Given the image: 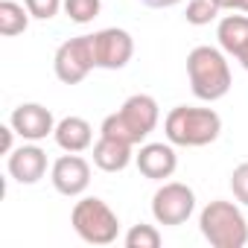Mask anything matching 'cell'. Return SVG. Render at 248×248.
Returning <instances> with one entry per match:
<instances>
[{
	"label": "cell",
	"mask_w": 248,
	"mask_h": 248,
	"mask_svg": "<svg viewBox=\"0 0 248 248\" xmlns=\"http://www.w3.org/2000/svg\"><path fill=\"white\" fill-rule=\"evenodd\" d=\"M231 190H233V199L239 204H248V161L231 172Z\"/></svg>",
	"instance_id": "44dd1931"
},
{
	"label": "cell",
	"mask_w": 248,
	"mask_h": 248,
	"mask_svg": "<svg viewBox=\"0 0 248 248\" xmlns=\"http://www.w3.org/2000/svg\"><path fill=\"white\" fill-rule=\"evenodd\" d=\"M161 231L155 225H132L126 233V248H158Z\"/></svg>",
	"instance_id": "ac0fdd59"
},
{
	"label": "cell",
	"mask_w": 248,
	"mask_h": 248,
	"mask_svg": "<svg viewBox=\"0 0 248 248\" xmlns=\"http://www.w3.org/2000/svg\"><path fill=\"white\" fill-rule=\"evenodd\" d=\"M12 129L24 138V140H44L47 135L56 132V120L50 114V108L38 105V102H24L12 111L9 117Z\"/></svg>",
	"instance_id": "30bf717a"
},
{
	"label": "cell",
	"mask_w": 248,
	"mask_h": 248,
	"mask_svg": "<svg viewBox=\"0 0 248 248\" xmlns=\"http://www.w3.org/2000/svg\"><path fill=\"white\" fill-rule=\"evenodd\" d=\"M199 228L213 248H242L248 242V219L233 202H210L199 216Z\"/></svg>",
	"instance_id": "277c9868"
},
{
	"label": "cell",
	"mask_w": 248,
	"mask_h": 248,
	"mask_svg": "<svg viewBox=\"0 0 248 248\" xmlns=\"http://www.w3.org/2000/svg\"><path fill=\"white\" fill-rule=\"evenodd\" d=\"M158 120H161L158 102L149 93H135V96H129L126 102H123V108L117 114H108L102 120V129L99 132L105 138H117L123 143L138 146L140 140H146L155 132Z\"/></svg>",
	"instance_id": "6da1fadb"
},
{
	"label": "cell",
	"mask_w": 248,
	"mask_h": 248,
	"mask_svg": "<svg viewBox=\"0 0 248 248\" xmlns=\"http://www.w3.org/2000/svg\"><path fill=\"white\" fill-rule=\"evenodd\" d=\"M219 12H222V9H219L216 0H190V3H187V24L204 27V24L216 21Z\"/></svg>",
	"instance_id": "e0dca14e"
},
{
	"label": "cell",
	"mask_w": 248,
	"mask_h": 248,
	"mask_svg": "<svg viewBox=\"0 0 248 248\" xmlns=\"http://www.w3.org/2000/svg\"><path fill=\"white\" fill-rule=\"evenodd\" d=\"M15 129H12V123L9 126H0V149H3V155H12L15 152Z\"/></svg>",
	"instance_id": "7402d4cb"
},
{
	"label": "cell",
	"mask_w": 248,
	"mask_h": 248,
	"mask_svg": "<svg viewBox=\"0 0 248 248\" xmlns=\"http://www.w3.org/2000/svg\"><path fill=\"white\" fill-rule=\"evenodd\" d=\"M99 9H102L99 0H64V12L76 24H91L99 15Z\"/></svg>",
	"instance_id": "d6986e66"
},
{
	"label": "cell",
	"mask_w": 248,
	"mask_h": 248,
	"mask_svg": "<svg viewBox=\"0 0 248 248\" xmlns=\"http://www.w3.org/2000/svg\"><path fill=\"white\" fill-rule=\"evenodd\" d=\"M30 18H32V15H30L27 6L15 3V0H0V35L12 38V35L27 32Z\"/></svg>",
	"instance_id": "2e32d148"
},
{
	"label": "cell",
	"mask_w": 248,
	"mask_h": 248,
	"mask_svg": "<svg viewBox=\"0 0 248 248\" xmlns=\"http://www.w3.org/2000/svg\"><path fill=\"white\" fill-rule=\"evenodd\" d=\"M143 6H149V9H170V6H175V3H181V0H140Z\"/></svg>",
	"instance_id": "cb8c5ba5"
},
{
	"label": "cell",
	"mask_w": 248,
	"mask_h": 248,
	"mask_svg": "<svg viewBox=\"0 0 248 248\" xmlns=\"http://www.w3.org/2000/svg\"><path fill=\"white\" fill-rule=\"evenodd\" d=\"M91 44H93V59H96V67H105V70H120L126 67L135 56V41L126 30H117V27H108V30H99L91 35Z\"/></svg>",
	"instance_id": "ba28073f"
},
{
	"label": "cell",
	"mask_w": 248,
	"mask_h": 248,
	"mask_svg": "<svg viewBox=\"0 0 248 248\" xmlns=\"http://www.w3.org/2000/svg\"><path fill=\"white\" fill-rule=\"evenodd\" d=\"M219 9H236V12H245L248 15V0H216Z\"/></svg>",
	"instance_id": "603a6c76"
},
{
	"label": "cell",
	"mask_w": 248,
	"mask_h": 248,
	"mask_svg": "<svg viewBox=\"0 0 248 248\" xmlns=\"http://www.w3.org/2000/svg\"><path fill=\"white\" fill-rule=\"evenodd\" d=\"M164 132L167 140L172 146H207L219 138L222 132V117L213 108H190V105H178L167 114L164 120Z\"/></svg>",
	"instance_id": "7a4b0ae2"
},
{
	"label": "cell",
	"mask_w": 248,
	"mask_h": 248,
	"mask_svg": "<svg viewBox=\"0 0 248 248\" xmlns=\"http://www.w3.org/2000/svg\"><path fill=\"white\" fill-rule=\"evenodd\" d=\"M53 138L64 152H85L93 143V129L85 117H64L56 123Z\"/></svg>",
	"instance_id": "5bb4252c"
},
{
	"label": "cell",
	"mask_w": 248,
	"mask_h": 248,
	"mask_svg": "<svg viewBox=\"0 0 248 248\" xmlns=\"http://www.w3.org/2000/svg\"><path fill=\"white\" fill-rule=\"evenodd\" d=\"M135 164H138V170H140L146 178L164 181V178H170V175L175 172L178 155H175L172 143H146V146H140V152L135 155Z\"/></svg>",
	"instance_id": "8fae6325"
},
{
	"label": "cell",
	"mask_w": 248,
	"mask_h": 248,
	"mask_svg": "<svg viewBox=\"0 0 248 248\" xmlns=\"http://www.w3.org/2000/svg\"><path fill=\"white\" fill-rule=\"evenodd\" d=\"M93 67H96V59H93L91 35H76V38L64 41V44L56 50L53 70H56V76H59L64 85H79Z\"/></svg>",
	"instance_id": "8992f818"
},
{
	"label": "cell",
	"mask_w": 248,
	"mask_h": 248,
	"mask_svg": "<svg viewBox=\"0 0 248 248\" xmlns=\"http://www.w3.org/2000/svg\"><path fill=\"white\" fill-rule=\"evenodd\" d=\"M135 146L132 143H123V140H117V138H99L96 143H93V164L102 170V172H123L129 164H132V158H135V152H132Z\"/></svg>",
	"instance_id": "4fadbf2b"
},
{
	"label": "cell",
	"mask_w": 248,
	"mask_h": 248,
	"mask_svg": "<svg viewBox=\"0 0 248 248\" xmlns=\"http://www.w3.org/2000/svg\"><path fill=\"white\" fill-rule=\"evenodd\" d=\"M50 181H53V187H56L62 196H67V199L82 196V193L88 190V184H91V164H88L85 158H79V152H67V155H62V158L53 164Z\"/></svg>",
	"instance_id": "9c48e42d"
},
{
	"label": "cell",
	"mask_w": 248,
	"mask_h": 248,
	"mask_svg": "<svg viewBox=\"0 0 248 248\" xmlns=\"http://www.w3.org/2000/svg\"><path fill=\"white\" fill-rule=\"evenodd\" d=\"M216 38L228 56L239 59L248 50V15H225L216 27Z\"/></svg>",
	"instance_id": "9a60e30c"
},
{
	"label": "cell",
	"mask_w": 248,
	"mask_h": 248,
	"mask_svg": "<svg viewBox=\"0 0 248 248\" xmlns=\"http://www.w3.org/2000/svg\"><path fill=\"white\" fill-rule=\"evenodd\" d=\"M187 76H190L193 93L204 102H216L231 91V67H228L225 50H216V47H207V44L190 50Z\"/></svg>",
	"instance_id": "3957f363"
},
{
	"label": "cell",
	"mask_w": 248,
	"mask_h": 248,
	"mask_svg": "<svg viewBox=\"0 0 248 248\" xmlns=\"http://www.w3.org/2000/svg\"><path fill=\"white\" fill-rule=\"evenodd\" d=\"M196 210V193L181 181H167L152 196V216L158 225H184Z\"/></svg>",
	"instance_id": "52a82bcc"
},
{
	"label": "cell",
	"mask_w": 248,
	"mask_h": 248,
	"mask_svg": "<svg viewBox=\"0 0 248 248\" xmlns=\"http://www.w3.org/2000/svg\"><path fill=\"white\" fill-rule=\"evenodd\" d=\"M24 6L30 9L32 18H38V21H50V18L59 15V9L64 6V0H24Z\"/></svg>",
	"instance_id": "ffe728a7"
},
{
	"label": "cell",
	"mask_w": 248,
	"mask_h": 248,
	"mask_svg": "<svg viewBox=\"0 0 248 248\" xmlns=\"http://www.w3.org/2000/svg\"><path fill=\"white\" fill-rule=\"evenodd\" d=\"M236 62H239V64H242V67H245V70H248V50H245V53H242V56H239V59H236Z\"/></svg>",
	"instance_id": "d4e9b609"
},
{
	"label": "cell",
	"mask_w": 248,
	"mask_h": 248,
	"mask_svg": "<svg viewBox=\"0 0 248 248\" xmlns=\"http://www.w3.org/2000/svg\"><path fill=\"white\" fill-rule=\"evenodd\" d=\"M9 175L18 181V184H38L47 172V152L35 146V140L30 146H18L12 155H9V164H6Z\"/></svg>",
	"instance_id": "7c38bea8"
},
{
	"label": "cell",
	"mask_w": 248,
	"mask_h": 248,
	"mask_svg": "<svg viewBox=\"0 0 248 248\" xmlns=\"http://www.w3.org/2000/svg\"><path fill=\"white\" fill-rule=\"evenodd\" d=\"M70 225L91 245H111L117 239V233H120L117 213L96 196H88V199L76 202V207L70 213Z\"/></svg>",
	"instance_id": "5b68a950"
}]
</instances>
